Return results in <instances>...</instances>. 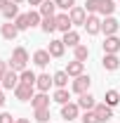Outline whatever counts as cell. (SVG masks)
I'll return each mask as SVG.
<instances>
[{"mask_svg": "<svg viewBox=\"0 0 120 123\" xmlns=\"http://www.w3.org/2000/svg\"><path fill=\"white\" fill-rule=\"evenodd\" d=\"M26 66H28V52H26V47H14L12 59H10V69L16 71V74H21Z\"/></svg>", "mask_w": 120, "mask_h": 123, "instance_id": "cell-1", "label": "cell"}, {"mask_svg": "<svg viewBox=\"0 0 120 123\" xmlns=\"http://www.w3.org/2000/svg\"><path fill=\"white\" fill-rule=\"evenodd\" d=\"M14 97L19 102H31L35 97V85H26V83H19L14 88Z\"/></svg>", "mask_w": 120, "mask_h": 123, "instance_id": "cell-2", "label": "cell"}, {"mask_svg": "<svg viewBox=\"0 0 120 123\" xmlns=\"http://www.w3.org/2000/svg\"><path fill=\"white\" fill-rule=\"evenodd\" d=\"M90 85H92V78L82 74V76L73 78V83H71V90H73L75 95H85V92H90Z\"/></svg>", "mask_w": 120, "mask_h": 123, "instance_id": "cell-3", "label": "cell"}, {"mask_svg": "<svg viewBox=\"0 0 120 123\" xmlns=\"http://www.w3.org/2000/svg\"><path fill=\"white\" fill-rule=\"evenodd\" d=\"M120 29V21L115 19V17H104L101 19V33H106V36H115Z\"/></svg>", "mask_w": 120, "mask_h": 123, "instance_id": "cell-4", "label": "cell"}, {"mask_svg": "<svg viewBox=\"0 0 120 123\" xmlns=\"http://www.w3.org/2000/svg\"><path fill=\"white\" fill-rule=\"evenodd\" d=\"M101 47H104V55H118L120 52V38L118 36H106Z\"/></svg>", "mask_w": 120, "mask_h": 123, "instance_id": "cell-5", "label": "cell"}, {"mask_svg": "<svg viewBox=\"0 0 120 123\" xmlns=\"http://www.w3.org/2000/svg\"><path fill=\"white\" fill-rule=\"evenodd\" d=\"M82 29L87 31L90 36L101 33V19H99V14H87V21H85V26H82Z\"/></svg>", "mask_w": 120, "mask_h": 123, "instance_id": "cell-6", "label": "cell"}, {"mask_svg": "<svg viewBox=\"0 0 120 123\" xmlns=\"http://www.w3.org/2000/svg\"><path fill=\"white\" fill-rule=\"evenodd\" d=\"M68 17H71V24H73V26H85V21H87V12H85V7H78V5L68 12Z\"/></svg>", "mask_w": 120, "mask_h": 123, "instance_id": "cell-7", "label": "cell"}, {"mask_svg": "<svg viewBox=\"0 0 120 123\" xmlns=\"http://www.w3.org/2000/svg\"><path fill=\"white\" fill-rule=\"evenodd\" d=\"M78 116H80V107H78L75 102L61 104V118H66V121H75Z\"/></svg>", "mask_w": 120, "mask_h": 123, "instance_id": "cell-8", "label": "cell"}, {"mask_svg": "<svg viewBox=\"0 0 120 123\" xmlns=\"http://www.w3.org/2000/svg\"><path fill=\"white\" fill-rule=\"evenodd\" d=\"M19 33H21V31L14 26V21H7V24H2V26H0V36H2L5 40H10V43L14 40Z\"/></svg>", "mask_w": 120, "mask_h": 123, "instance_id": "cell-9", "label": "cell"}, {"mask_svg": "<svg viewBox=\"0 0 120 123\" xmlns=\"http://www.w3.org/2000/svg\"><path fill=\"white\" fill-rule=\"evenodd\" d=\"M75 104L82 109V111H94V107H97V99L92 97L90 92H85V95H78V102H75Z\"/></svg>", "mask_w": 120, "mask_h": 123, "instance_id": "cell-10", "label": "cell"}, {"mask_svg": "<svg viewBox=\"0 0 120 123\" xmlns=\"http://www.w3.org/2000/svg\"><path fill=\"white\" fill-rule=\"evenodd\" d=\"M64 71H66L71 78H78V76H82V74H85V62L73 59V62H68V66H66Z\"/></svg>", "mask_w": 120, "mask_h": 123, "instance_id": "cell-11", "label": "cell"}, {"mask_svg": "<svg viewBox=\"0 0 120 123\" xmlns=\"http://www.w3.org/2000/svg\"><path fill=\"white\" fill-rule=\"evenodd\" d=\"M19 83H21V80H19V74L10 69V71L5 74V78H2V83H0V85H2L5 90H14V88L19 85Z\"/></svg>", "mask_w": 120, "mask_h": 123, "instance_id": "cell-12", "label": "cell"}, {"mask_svg": "<svg viewBox=\"0 0 120 123\" xmlns=\"http://www.w3.org/2000/svg\"><path fill=\"white\" fill-rule=\"evenodd\" d=\"M47 52L54 57V59H59V57H64V52H66V45H64V40H49V45H47Z\"/></svg>", "mask_w": 120, "mask_h": 123, "instance_id": "cell-13", "label": "cell"}, {"mask_svg": "<svg viewBox=\"0 0 120 123\" xmlns=\"http://www.w3.org/2000/svg\"><path fill=\"white\" fill-rule=\"evenodd\" d=\"M94 114L99 116V121H101V123H104V121H111V118H113V107H108L106 102H101V104L94 107Z\"/></svg>", "mask_w": 120, "mask_h": 123, "instance_id": "cell-14", "label": "cell"}, {"mask_svg": "<svg viewBox=\"0 0 120 123\" xmlns=\"http://www.w3.org/2000/svg\"><path fill=\"white\" fill-rule=\"evenodd\" d=\"M52 85H54V78L49 76V74H40L38 80H35V90H38V92H47Z\"/></svg>", "mask_w": 120, "mask_h": 123, "instance_id": "cell-15", "label": "cell"}, {"mask_svg": "<svg viewBox=\"0 0 120 123\" xmlns=\"http://www.w3.org/2000/svg\"><path fill=\"white\" fill-rule=\"evenodd\" d=\"M57 19V31H61V33H68L71 31V17H68V12H59V14L54 17Z\"/></svg>", "mask_w": 120, "mask_h": 123, "instance_id": "cell-16", "label": "cell"}, {"mask_svg": "<svg viewBox=\"0 0 120 123\" xmlns=\"http://www.w3.org/2000/svg\"><path fill=\"white\" fill-rule=\"evenodd\" d=\"M101 66H104L106 71H118V69H120V57H118V55H104Z\"/></svg>", "mask_w": 120, "mask_h": 123, "instance_id": "cell-17", "label": "cell"}, {"mask_svg": "<svg viewBox=\"0 0 120 123\" xmlns=\"http://www.w3.org/2000/svg\"><path fill=\"white\" fill-rule=\"evenodd\" d=\"M38 12L43 14V19L45 17H57V2L54 0H43V5L38 7Z\"/></svg>", "mask_w": 120, "mask_h": 123, "instance_id": "cell-18", "label": "cell"}, {"mask_svg": "<svg viewBox=\"0 0 120 123\" xmlns=\"http://www.w3.org/2000/svg\"><path fill=\"white\" fill-rule=\"evenodd\" d=\"M49 59H52V55H49L47 50H35V52H33V64H35V66H40V69L47 66Z\"/></svg>", "mask_w": 120, "mask_h": 123, "instance_id": "cell-19", "label": "cell"}, {"mask_svg": "<svg viewBox=\"0 0 120 123\" xmlns=\"http://www.w3.org/2000/svg\"><path fill=\"white\" fill-rule=\"evenodd\" d=\"M115 2L113 0H99V12L97 14H101V17H113V12H115Z\"/></svg>", "mask_w": 120, "mask_h": 123, "instance_id": "cell-20", "label": "cell"}, {"mask_svg": "<svg viewBox=\"0 0 120 123\" xmlns=\"http://www.w3.org/2000/svg\"><path fill=\"white\" fill-rule=\"evenodd\" d=\"M52 102H57V104H68V102H71V92L66 90V88H57L54 95H52Z\"/></svg>", "mask_w": 120, "mask_h": 123, "instance_id": "cell-21", "label": "cell"}, {"mask_svg": "<svg viewBox=\"0 0 120 123\" xmlns=\"http://www.w3.org/2000/svg\"><path fill=\"white\" fill-rule=\"evenodd\" d=\"M31 104H33V109H47L49 107V95H47V92H38V95L31 99Z\"/></svg>", "mask_w": 120, "mask_h": 123, "instance_id": "cell-22", "label": "cell"}, {"mask_svg": "<svg viewBox=\"0 0 120 123\" xmlns=\"http://www.w3.org/2000/svg\"><path fill=\"white\" fill-rule=\"evenodd\" d=\"M61 40H64V45H66V47H75V45H80V33L71 29L68 33H64Z\"/></svg>", "mask_w": 120, "mask_h": 123, "instance_id": "cell-23", "label": "cell"}, {"mask_svg": "<svg viewBox=\"0 0 120 123\" xmlns=\"http://www.w3.org/2000/svg\"><path fill=\"white\" fill-rule=\"evenodd\" d=\"M19 14H21V12H19V5H16V2H12V0H10V5H7V7L2 10V17H5L7 21H12V19H16Z\"/></svg>", "mask_w": 120, "mask_h": 123, "instance_id": "cell-24", "label": "cell"}, {"mask_svg": "<svg viewBox=\"0 0 120 123\" xmlns=\"http://www.w3.org/2000/svg\"><path fill=\"white\" fill-rule=\"evenodd\" d=\"M73 57L78 62H85L87 57H90V47H87V45H75L73 47Z\"/></svg>", "mask_w": 120, "mask_h": 123, "instance_id": "cell-25", "label": "cell"}, {"mask_svg": "<svg viewBox=\"0 0 120 123\" xmlns=\"http://www.w3.org/2000/svg\"><path fill=\"white\" fill-rule=\"evenodd\" d=\"M40 29L45 31L47 36H49V33H54V31H57V19H54V17H45V19H43V24H40Z\"/></svg>", "mask_w": 120, "mask_h": 123, "instance_id": "cell-26", "label": "cell"}, {"mask_svg": "<svg viewBox=\"0 0 120 123\" xmlns=\"http://www.w3.org/2000/svg\"><path fill=\"white\" fill-rule=\"evenodd\" d=\"M19 80L21 83H26V85H35V80H38V76L31 71V69H24L21 74H19Z\"/></svg>", "mask_w": 120, "mask_h": 123, "instance_id": "cell-27", "label": "cell"}, {"mask_svg": "<svg viewBox=\"0 0 120 123\" xmlns=\"http://www.w3.org/2000/svg\"><path fill=\"white\" fill-rule=\"evenodd\" d=\"M106 104L115 109V107L120 104V92H118V90H106Z\"/></svg>", "mask_w": 120, "mask_h": 123, "instance_id": "cell-28", "label": "cell"}, {"mask_svg": "<svg viewBox=\"0 0 120 123\" xmlns=\"http://www.w3.org/2000/svg\"><path fill=\"white\" fill-rule=\"evenodd\" d=\"M54 85H57V88H66V85H68V74H66V71H57V74H54Z\"/></svg>", "mask_w": 120, "mask_h": 123, "instance_id": "cell-29", "label": "cell"}, {"mask_svg": "<svg viewBox=\"0 0 120 123\" xmlns=\"http://www.w3.org/2000/svg\"><path fill=\"white\" fill-rule=\"evenodd\" d=\"M14 26H16L19 31H28V29H31V24H28V12L16 17V19H14Z\"/></svg>", "mask_w": 120, "mask_h": 123, "instance_id": "cell-30", "label": "cell"}, {"mask_svg": "<svg viewBox=\"0 0 120 123\" xmlns=\"http://www.w3.org/2000/svg\"><path fill=\"white\" fill-rule=\"evenodd\" d=\"M28 24H31V29L38 26V24H43V14H40L38 10H31L28 12Z\"/></svg>", "mask_w": 120, "mask_h": 123, "instance_id": "cell-31", "label": "cell"}, {"mask_svg": "<svg viewBox=\"0 0 120 123\" xmlns=\"http://www.w3.org/2000/svg\"><path fill=\"white\" fill-rule=\"evenodd\" d=\"M57 2V10H64V12H71L75 7V0H54Z\"/></svg>", "mask_w": 120, "mask_h": 123, "instance_id": "cell-32", "label": "cell"}, {"mask_svg": "<svg viewBox=\"0 0 120 123\" xmlns=\"http://www.w3.org/2000/svg\"><path fill=\"white\" fill-rule=\"evenodd\" d=\"M35 121L38 123H47L49 121V107L47 109H35Z\"/></svg>", "mask_w": 120, "mask_h": 123, "instance_id": "cell-33", "label": "cell"}, {"mask_svg": "<svg viewBox=\"0 0 120 123\" xmlns=\"http://www.w3.org/2000/svg\"><path fill=\"white\" fill-rule=\"evenodd\" d=\"M80 121H82V123H101V121H99V116H97L94 111H85V114L80 116Z\"/></svg>", "mask_w": 120, "mask_h": 123, "instance_id": "cell-34", "label": "cell"}, {"mask_svg": "<svg viewBox=\"0 0 120 123\" xmlns=\"http://www.w3.org/2000/svg\"><path fill=\"white\" fill-rule=\"evenodd\" d=\"M85 12L87 14H97L99 12V0H87L85 2Z\"/></svg>", "mask_w": 120, "mask_h": 123, "instance_id": "cell-35", "label": "cell"}, {"mask_svg": "<svg viewBox=\"0 0 120 123\" xmlns=\"http://www.w3.org/2000/svg\"><path fill=\"white\" fill-rule=\"evenodd\" d=\"M7 71H10V64L0 59V83H2V78H5V74H7Z\"/></svg>", "mask_w": 120, "mask_h": 123, "instance_id": "cell-36", "label": "cell"}, {"mask_svg": "<svg viewBox=\"0 0 120 123\" xmlns=\"http://www.w3.org/2000/svg\"><path fill=\"white\" fill-rule=\"evenodd\" d=\"M16 118H12V114H7V111H2L0 114V123H14Z\"/></svg>", "mask_w": 120, "mask_h": 123, "instance_id": "cell-37", "label": "cell"}, {"mask_svg": "<svg viewBox=\"0 0 120 123\" xmlns=\"http://www.w3.org/2000/svg\"><path fill=\"white\" fill-rule=\"evenodd\" d=\"M26 2H31L33 7H40V5H43V0H26Z\"/></svg>", "mask_w": 120, "mask_h": 123, "instance_id": "cell-38", "label": "cell"}, {"mask_svg": "<svg viewBox=\"0 0 120 123\" xmlns=\"http://www.w3.org/2000/svg\"><path fill=\"white\" fill-rule=\"evenodd\" d=\"M5 102H7V99H5V92H0V109L5 107Z\"/></svg>", "mask_w": 120, "mask_h": 123, "instance_id": "cell-39", "label": "cell"}, {"mask_svg": "<svg viewBox=\"0 0 120 123\" xmlns=\"http://www.w3.org/2000/svg\"><path fill=\"white\" fill-rule=\"evenodd\" d=\"M7 5H10V0H0V10H5Z\"/></svg>", "mask_w": 120, "mask_h": 123, "instance_id": "cell-40", "label": "cell"}, {"mask_svg": "<svg viewBox=\"0 0 120 123\" xmlns=\"http://www.w3.org/2000/svg\"><path fill=\"white\" fill-rule=\"evenodd\" d=\"M14 123H31V121H28V118H16Z\"/></svg>", "mask_w": 120, "mask_h": 123, "instance_id": "cell-41", "label": "cell"}, {"mask_svg": "<svg viewBox=\"0 0 120 123\" xmlns=\"http://www.w3.org/2000/svg\"><path fill=\"white\" fill-rule=\"evenodd\" d=\"M12 2H16V5H21V2H24V0H12Z\"/></svg>", "mask_w": 120, "mask_h": 123, "instance_id": "cell-42", "label": "cell"}, {"mask_svg": "<svg viewBox=\"0 0 120 123\" xmlns=\"http://www.w3.org/2000/svg\"><path fill=\"white\" fill-rule=\"evenodd\" d=\"M118 7H120V0H118Z\"/></svg>", "mask_w": 120, "mask_h": 123, "instance_id": "cell-43", "label": "cell"}]
</instances>
